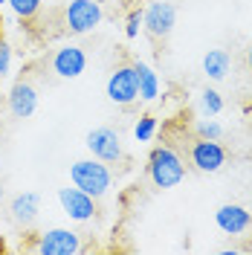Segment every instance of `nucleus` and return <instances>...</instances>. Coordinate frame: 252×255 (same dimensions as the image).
I'll return each instance as SVG.
<instances>
[{
	"label": "nucleus",
	"instance_id": "obj_23",
	"mask_svg": "<svg viewBox=\"0 0 252 255\" xmlns=\"http://www.w3.org/2000/svg\"><path fill=\"white\" fill-rule=\"evenodd\" d=\"M247 67H250V73H252V47L247 49Z\"/></svg>",
	"mask_w": 252,
	"mask_h": 255
},
{
	"label": "nucleus",
	"instance_id": "obj_16",
	"mask_svg": "<svg viewBox=\"0 0 252 255\" xmlns=\"http://www.w3.org/2000/svg\"><path fill=\"white\" fill-rule=\"evenodd\" d=\"M197 111H200V116H218L223 111V96L215 87L200 90V96H197Z\"/></svg>",
	"mask_w": 252,
	"mask_h": 255
},
{
	"label": "nucleus",
	"instance_id": "obj_14",
	"mask_svg": "<svg viewBox=\"0 0 252 255\" xmlns=\"http://www.w3.org/2000/svg\"><path fill=\"white\" fill-rule=\"evenodd\" d=\"M133 73H136V84H139V99L142 102H157L159 90H162L157 70L148 61H133Z\"/></svg>",
	"mask_w": 252,
	"mask_h": 255
},
{
	"label": "nucleus",
	"instance_id": "obj_25",
	"mask_svg": "<svg viewBox=\"0 0 252 255\" xmlns=\"http://www.w3.org/2000/svg\"><path fill=\"white\" fill-rule=\"evenodd\" d=\"M3 194H6V191H3V186H0V200H3Z\"/></svg>",
	"mask_w": 252,
	"mask_h": 255
},
{
	"label": "nucleus",
	"instance_id": "obj_13",
	"mask_svg": "<svg viewBox=\"0 0 252 255\" xmlns=\"http://www.w3.org/2000/svg\"><path fill=\"white\" fill-rule=\"evenodd\" d=\"M9 212H12V221L20 226H32L41 215V197L35 191H20L9 200Z\"/></svg>",
	"mask_w": 252,
	"mask_h": 255
},
{
	"label": "nucleus",
	"instance_id": "obj_11",
	"mask_svg": "<svg viewBox=\"0 0 252 255\" xmlns=\"http://www.w3.org/2000/svg\"><path fill=\"white\" fill-rule=\"evenodd\" d=\"M87 70V52L76 44H64L52 55V73L58 79H79Z\"/></svg>",
	"mask_w": 252,
	"mask_h": 255
},
{
	"label": "nucleus",
	"instance_id": "obj_2",
	"mask_svg": "<svg viewBox=\"0 0 252 255\" xmlns=\"http://www.w3.org/2000/svg\"><path fill=\"white\" fill-rule=\"evenodd\" d=\"M70 183L99 200V197H105L111 191L113 174H111V168H108V162H102V159H96V157L76 159L70 165Z\"/></svg>",
	"mask_w": 252,
	"mask_h": 255
},
{
	"label": "nucleus",
	"instance_id": "obj_12",
	"mask_svg": "<svg viewBox=\"0 0 252 255\" xmlns=\"http://www.w3.org/2000/svg\"><path fill=\"white\" fill-rule=\"evenodd\" d=\"M9 113L17 119H29L32 113L38 111V90L29 81H15L12 90H9Z\"/></svg>",
	"mask_w": 252,
	"mask_h": 255
},
{
	"label": "nucleus",
	"instance_id": "obj_4",
	"mask_svg": "<svg viewBox=\"0 0 252 255\" xmlns=\"http://www.w3.org/2000/svg\"><path fill=\"white\" fill-rule=\"evenodd\" d=\"M87 151H90V157L102 159V162H119V159L125 157V148H122V136H119V130H113V128L102 125V128H93L90 133H87Z\"/></svg>",
	"mask_w": 252,
	"mask_h": 255
},
{
	"label": "nucleus",
	"instance_id": "obj_10",
	"mask_svg": "<svg viewBox=\"0 0 252 255\" xmlns=\"http://www.w3.org/2000/svg\"><path fill=\"white\" fill-rule=\"evenodd\" d=\"M215 226L221 229L223 235L238 238V235H244V232L252 229V212L247 206H241V203H223L215 212Z\"/></svg>",
	"mask_w": 252,
	"mask_h": 255
},
{
	"label": "nucleus",
	"instance_id": "obj_6",
	"mask_svg": "<svg viewBox=\"0 0 252 255\" xmlns=\"http://www.w3.org/2000/svg\"><path fill=\"white\" fill-rule=\"evenodd\" d=\"M177 26V9L168 0H151L142 9V29L151 38H168Z\"/></svg>",
	"mask_w": 252,
	"mask_h": 255
},
{
	"label": "nucleus",
	"instance_id": "obj_22",
	"mask_svg": "<svg viewBox=\"0 0 252 255\" xmlns=\"http://www.w3.org/2000/svg\"><path fill=\"white\" fill-rule=\"evenodd\" d=\"M221 253H223V255H244V253H250V250H244V247H235V244H229V247H223Z\"/></svg>",
	"mask_w": 252,
	"mask_h": 255
},
{
	"label": "nucleus",
	"instance_id": "obj_18",
	"mask_svg": "<svg viewBox=\"0 0 252 255\" xmlns=\"http://www.w3.org/2000/svg\"><path fill=\"white\" fill-rule=\"evenodd\" d=\"M154 136H157V119L151 113H142L136 119V125H133V139L136 142H151Z\"/></svg>",
	"mask_w": 252,
	"mask_h": 255
},
{
	"label": "nucleus",
	"instance_id": "obj_15",
	"mask_svg": "<svg viewBox=\"0 0 252 255\" xmlns=\"http://www.w3.org/2000/svg\"><path fill=\"white\" fill-rule=\"evenodd\" d=\"M203 73L209 81H223L229 73H232V55L226 52V49L215 47L209 49L203 55Z\"/></svg>",
	"mask_w": 252,
	"mask_h": 255
},
{
	"label": "nucleus",
	"instance_id": "obj_17",
	"mask_svg": "<svg viewBox=\"0 0 252 255\" xmlns=\"http://www.w3.org/2000/svg\"><path fill=\"white\" fill-rule=\"evenodd\" d=\"M194 133H197L200 139H221L223 125L215 119V116H200V119L194 122Z\"/></svg>",
	"mask_w": 252,
	"mask_h": 255
},
{
	"label": "nucleus",
	"instance_id": "obj_20",
	"mask_svg": "<svg viewBox=\"0 0 252 255\" xmlns=\"http://www.w3.org/2000/svg\"><path fill=\"white\" fill-rule=\"evenodd\" d=\"M12 64H15V52L9 47V41L0 38V79H6L12 73Z\"/></svg>",
	"mask_w": 252,
	"mask_h": 255
},
{
	"label": "nucleus",
	"instance_id": "obj_26",
	"mask_svg": "<svg viewBox=\"0 0 252 255\" xmlns=\"http://www.w3.org/2000/svg\"><path fill=\"white\" fill-rule=\"evenodd\" d=\"M250 253H252V250H250Z\"/></svg>",
	"mask_w": 252,
	"mask_h": 255
},
{
	"label": "nucleus",
	"instance_id": "obj_8",
	"mask_svg": "<svg viewBox=\"0 0 252 255\" xmlns=\"http://www.w3.org/2000/svg\"><path fill=\"white\" fill-rule=\"evenodd\" d=\"M35 253H41V255H76V253H81V235L76 229H67V226H52L47 232H41V238L35 244Z\"/></svg>",
	"mask_w": 252,
	"mask_h": 255
},
{
	"label": "nucleus",
	"instance_id": "obj_5",
	"mask_svg": "<svg viewBox=\"0 0 252 255\" xmlns=\"http://www.w3.org/2000/svg\"><path fill=\"white\" fill-rule=\"evenodd\" d=\"M226 148L221 145V139H194L189 148V162L200 171V174H218L223 165H226Z\"/></svg>",
	"mask_w": 252,
	"mask_h": 255
},
{
	"label": "nucleus",
	"instance_id": "obj_7",
	"mask_svg": "<svg viewBox=\"0 0 252 255\" xmlns=\"http://www.w3.org/2000/svg\"><path fill=\"white\" fill-rule=\"evenodd\" d=\"M105 93L113 105L127 108L139 99V84H136V73H133V64H122L111 73V79L105 84Z\"/></svg>",
	"mask_w": 252,
	"mask_h": 255
},
{
	"label": "nucleus",
	"instance_id": "obj_24",
	"mask_svg": "<svg viewBox=\"0 0 252 255\" xmlns=\"http://www.w3.org/2000/svg\"><path fill=\"white\" fill-rule=\"evenodd\" d=\"M6 3H9V0H0V9H3V6H6Z\"/></svg>",
	"mask_w": 252,
	"mask_h": 255
},
{
	"label": "nucleus",
	"instance_id": "obj_3",
	"mask_svg": "<svg viewBox=\"0 0 252 255\" xmlns=\"http://www.w3.org/2000/svg\"><path fill=\"white\" fill-rule=\"evenodd\" d=\"M105 9L99 0H70L64 9V23L73 35H90L102 23Z\"/></svg>",
	"mask_w": 252,
	"mask_h": 255
},
{
	"label": "nucleus",
	"instance_id": "obj_21",
	"mask_svg": "<svg viewBox=\"0 0 252 255\" xmlns=\"http://www.w3.org/2000/svg\"><path fill=\"white\" fill-rule=\"evenodd\" d=\"M139 29H142V9H133V12H127V17H125V38L127 41L139 38Z\"/></svg>",
	"mask_w": 252,
	"mask_h": 255
},
{
	"label": "nucleus",
	"instance_id": "obj_9",
	"mask_svg": "<svg viewBox=\"0 0 252 255\" xmlns=\"http://www.w3.org/2000/svg\"><path fill=\"white\" fill-rule=\"evenodd\" d=\"M58 206L70 221L76 223H90L96 218V197H90L87 191L76 189V186L73 189L70 186L58 189Z\"/></svg>",
	"mask_w": 252,
	"mask_h": 255
},
{
	"label": "nucleus",
	"instance_id": "obj_1",
	"mask_svg": "<svg viewBox=\"0 0 252 255\" xmlns=\"http://www.w3.org/2000/svg\"><path fill=\"white\" fill-rule=\"evenodd\" d=\"M148 180L154 189H174L186 180V159L171 145H157L148 157Z\"/></svg>",
	"mask_w": 252,
	"mask_h": 255
},
{
	"label": "nucleus",
	"instance_id": "obj_19",
	"mask_svg": "<svg viewBox=\"0 0 252 255\" xmlns=\"http://www.w3.org/2000/svg\"><path fill=\"white\" fill-rule=\"evenodd\" d=\"M6 6L15 12V17H20V20H32V17L41 12L44 0H9Z\"/></svg>",
	"mask_w": 252,
	"mask_h": 255
}]
</instances>
